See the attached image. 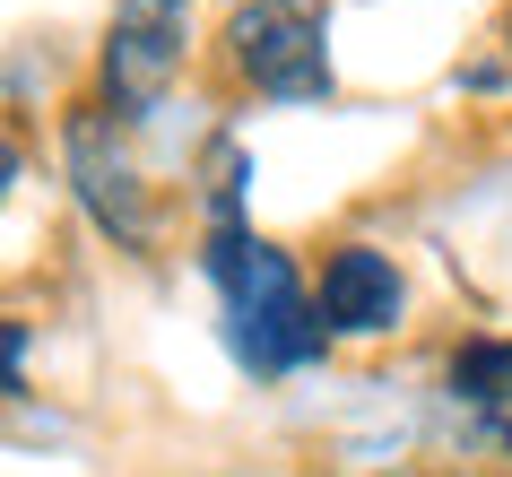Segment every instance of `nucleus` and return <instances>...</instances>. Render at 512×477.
Wrapping results in <instances>:
<instances>
[{"mask_svg":"<svg viewBox=\"0 0 512 477\" xmlns=\"http://www.w3.org/2000/svg\"><path fill=\"white\" fill-rule=\"evenodd\" d=\"M209 278L226 295V347H235V365L296 373V365L322 356V304H304V278L278 243L243 235V226H217Z\"/></svg>","mask_w":512,"mask_h":477,"instance_id":"obj_1","label":"nucleus"},{"mask_svg":"<svg viewBox=\"0 0 512 477\" xmlns=\"http://www.w3.org/2000/svg\"><path fill=\"white\" fill-rule=\"evenodd\" d=\"M226 53L261 96L313 105L330 96V0H243L226 18Z\"/></svg>","mask_w":512,"mask_h":477,"instance_id":"obj_2","label":"nucleus"},{"mask_svg":"<svg viewBox=\"0 0 512 477\" xmlns=\"http://www.w3.org/2000/svg\"><path fill=\"white\" fill-rule=\"evenodd\" d=\"M183 70V0H122L113 18V44H105V87L113 105H157L165 79Z\"/></svg>","mask_w":512,"mask_h":477,"instance_id":"obj_3","label":"nucleus"},{"mask_svg":"<svg viewBox=\"0 0 512 477\" xmlns=\"http://www.w3.org/2000/svg\"><path fill=\"white\" fill-rule=\"evenodd\" d=\"M61 157H70V183H79L87 217H96L105 235H122V243H148V200H139V165L122 157V148H113V131L96 122V113H79V122H70Z\"/></svg>","mask_w":512,"mask_h":477,"instance_id":"obj_4","label":"nucleus"},{"mask_svg":"<svg viewBox=\"0 0 512 477\" xmlns=\"http://www.w3.org/2000/svg\"><path fill=\"white\" fill-rule=\"evenodd\" d=\"M400 313H408V287H400V269H391V252L339 243V252L322 261V321L330 330L382 339V330H400Z\"/></svg>","mask_w":512,"mask_h":477,"instance_id":"obj_5","label":"nucleus"},{"mask_svg":"<svg viewBox=\"0 0 512 477\" xmlns=\"http://www.w3.org/2000/svg\"><path fill=\"white\" fill-rule=\"evenodd\" d=\"M452 391L478 408H512V339H469L452 356Z\"/></svg>","mask_w":512,"mask_h":477,"instance_id":"obj_6","label":"nucleus"}]
</instances>
